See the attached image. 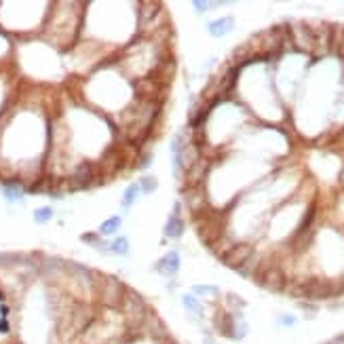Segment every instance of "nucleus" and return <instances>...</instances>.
I'll return each mask as SVG.
<instances>
[{"mask_svg": "<svg viewBox=\"0 0 344 344\" xmlns=\"http://www.w3.org/2000/svg\"><path fill=\"white\" fill-rule=\"evenodd\" d=\"M125 285H122L116 276H104L102 279V285H100V302L106 304V306H112L116 308L120 306L122 298H125Z\"/></svg>", "mask_w": 344, "mask_h": 344, "instance_id": "nucleus-1", "label": "nucleus"}, {"mask_svg": "<svg viewBox=\"0 0 344 344\" xmlns=\"http://www.w3.org/2000/svg\"><path fill=\"white\" fill-rule=\"evenodd\" d=\"M296 296H300V298H330L334 294V285L330 281H323V279H308L300 283L298 288L294 290Z\"/></svg>", "mask_w": 344, "mask_h": 344, "instance_id": "nucleus-2", "label": "nucleus"}, {"mask_svg": "<svg viewBox=\"0 0 344 344\" xmlns=\"http://www.w3.org/2000/svg\"><path fill=\"white\" fill-rule=\"evenodd\" d=\"M256 276H258V283L270 292H281L285 288V274L279 266H266V268L260 270Z\"/></svg>", "mask_w": 344, "mask_h": 344, "instance_id": "nucleus-3", "label": "nucleus"}, {"mask_svg": "<svg viewBox=\"0 0 344 344\" xmlns=\"http://www.w3.org/2000/svg\"><path fill=\"white\" fill-rule=\"evenodd\" d=\"M252 256H254V247L250 243H238V245H232L230 250L222 256V260L226 266H230V268H238V266H243Z\"/></svg>", "mask_w": 344, "mask_h": 344, "instance_id": "nucleus-4", "label": "nucleus"}, {"mask_svg": "<svg viewBox=\"0 0 344 344\" xmlns=\"http://www.w3.org/2000/svg\"><path fill=\"white\" fill-rule=\"evenodd\" d=\"M214 326L218 330V334H222V336L226 338H232V330H234V317L230 312H224V310H220L216 314V319H214Z\"/></svg>", "mask_w": 344, "mask_h": 344, "instance_id": "nucleus-5", "label": "nucleus"}, {"mask_svg": "<svg viewBox=\"0 0 344 344\" xmlns=\"http://www.w3.org/2000/svg\"><path fill=\"white\" fill-rule=\"evenodd\" d=\"M234 28V19L232 17H222V19H216V22H212L207 26V32L212 34L214 38H222L226 34H230Z\"/></svg>", "mask_w": 344, "mask_h": 344, "instance_id": "nucleus-6", "label": "nucleus"}, {"mask_svg": "<svg viewBox=\"0 0 344 344\" xmlns=\"http://www.w3.org/2000/svg\"><path fill=\"white\" fill-rule=\"evenodd\" d=\"M156 270H158L160 274H167V276L176 274V272L180 270V256H178L176 252H169L167 256H163V258L158 260Z\"/></svg>", "mask_w": 344, "mask_h": 344, "instance_id": "nucleus-7", "label": "nucleus"}, {"mask_svg": "<svg viewBox=\"0 0 344 344\" xmlns=\"http://www.w3.org/2000/svg\"><path fill=\"white\" fill-rule=\"evenodd\" d=\"M163 232H165V236H169V238H180L182 234H184V220L174 214V216L167 220Z\"/></svg>", "mask_w": 344, "mask_h": 344, "instance_id": "nucleus-8", "label": "nucleus"}, {"mask_svg": "<svg viewBox=\"0 0 344 344\" xmlns=\"http://www.w3.org/2000/svg\"><path fill=\"white\" fill-rule=\"evenodd\" d=\"M182 304H184V306H186V310H188L190 314H196V317H203L205 308H203V304H200V300L196 298L194 294H184V296H182Z\"/></svg>", "mask_w": 344, "mask_h": 344, "instance_id": "nucleus-9", "label": "nucleus"}, {"mask_svg": "<svg viewBox=\"0 0 344 344\" xmlns=\"http://www.w3.org/2000/svg\"><path fill=\"white\" fill-rule=\"evenodd\" d=\"M2 194H4L6 200H11V203H19V200L24 198V190L17 182H6V184L2 186Z\"/></svg>", "mask_w": 344, "mask_h": 344, "instance_id": "nucleus-10", "label": "nucleus"}, {"mask_svg": "<svg viewBox=\"0 0 344 344\" xmlns=\"http://www.w3.org/2000/svg\"><path fill=\"white\" fill-rule=\"evenodd\" d=\"M120 224H122V220H120L118 216H112V218H108L106 222H104V224L100 226V234L110 236V234H114V232H118Z\"/></svg>", "mask_w": 344, "mask_h": 344, "instance_id": "nucleus-11", "label": "nucleus"}, {"mask_svg": "<svg viewBox=\"0 0 344 344\" xmlns=\"http://www.w3.org/2000/svg\"><path fill=\"white\" fill-rule=\"evenodd\" d=\"M110 254H118V256H127L129 254V238L118 236L116 241L110 243Z\"/></svg>", "mask_w": 344, "mask_h": 344, "instance_id": "nucleus-12", "label": "nucleus"}, {"mask_svg": "<svg viewBox=\"0 0 344 344\" xmlns=\"http://www.w3.org/2000/svg\"><path fill=\"white\" fill-rule=\"evenodd\" d=\"M192 294L196 296H203V298H216V296L220 294V290L216 288V285H194L192 288Z\"/></svg>", "mask_w": 344, "mask_h": 344, "instance_id": "nucleus-13", "label": "nucleus"}, {"mask_svg": "<svg viewBox=\"0 0 344 344\" xmlns=\"http://www.w3.org/2000/svg\"><path fill=\"white\" fill-rule=\"evenodd\" d=\"M53 218V209L51 207H38L34 212V222L36 224H46Z\"/></svg>", "mask_w": 344, "mask_h": 344, "instance_id": "nucleus-14", "label": "nucleus"}, {"mask_svg": "<svg viewBox=\"0 0 344 344\" xmlns=\"http://www.w3.org/2000/svg\"><path fill=\"white\" fill-rule=\"evenodd\" d=\"M138 192H140V184H131V186L125 190V196H122V205H125V207H131V205L138 200Z\"/></svg>", "mask_w": 344, "mask_h": 344, "instance_id": "nucleus-15", "label": "nucleus"}, {"mask_svg": "<svg viewBox=\"0 0 344 344\" xmlns=\"http://www.w3.org/2000/svg\"><path fill=\"white\" fill-rule=\"evenodd\" d=\"M226 304H228L230 308H234V310H232L234 314H241V310L245 308V302L238 298L236 294H228V296H226Z\"/></svg>", "mask_w": 344, "mask_h": 344, "instance_id": "nucleus-16", "label": "nucleus"}, {"mask_svg": "<svg viewBox=\"0 0 344 344\" xmlns=\"http://www.w3.org/2000/svg\"><path fill=\"white\" fill-rule=\"evenodd\" d=\"M156 178H152V176H146V178H142L140 180V190H144L146 194H152L156 190Z\"/></svg>", "mask_w": 344, "mask_h": 344, "instance_id": "nucleus-17", "label": "nucleus"}, {"mask_svg": "<svg viewBox=\"0 0 344 344\" xmlns=\"http://www.w3.org/2000/svg\"><path fill=\"white\" fill-rule=\"evenodd\" d=\"M312 218H314V205H310V207H308L306 218L302 220V224H300V228H298V234H304V232L308 230V226H310V222H312Z\"/></svg>", "mask_w": 344, "mask_h": 344, "instance_id": "nucleus-18", "label": "nucleus"}, {"mask_svg": "<svg viewBox=\"0 0 344 344\" xmlns=\"http://www.w3.org/2000/svg\"><path fill=\"white\" fill-rule=\"evenodd\" d=\"M279 326H283V328H294L296 323H298V319L294 317V314H279Z\"/></svg>", "mask_w": 344, "mask_h": 344, "instance_id": "nucleus-19", "label": "nucleus"}, {"mask_svg": "<svg viewBox=\"0 0 344 344\" xmlns=\"http://www.w3.org/2000/svg\"><path fill=\"white\" fill-rule=\"evenodd\" d=\"M192 6L196 8L198 13H205L207 8H209V6H214V4H212V2H200V0H194V2H192Z\"/></svg>", "mask_w": 344, "mask_h": 344, "instance_id": "nucleus-20", "label": "nucleus"}, {"mask_svg": "<svg viewBox=\"0 0 344 344\" xmlns=\"http://www.w3.org/2000/svg\"><path fill=\"white\" fill-rule=\"evenodd\" d=\"M8 332H11V323L0 317V334H8Z\"/></svg>", "mask_w": 344, "mask_h": 344, "instance_id": "nucleus-21", "label": "nucleus"}]
</instances>
